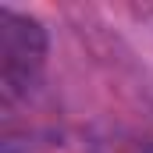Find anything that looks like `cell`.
Here are the masks:
<instances>
[{"label": "cell", "instance_id": "obj_1", "mask_svg": "<svg viewBox=\"0 0 153 153\" xmlns=\"http://www.w3.org/2000/svg\"><path fill=\"white\" fill-rule=\"evenodd\" d=\"M46 64V29L11 7L0 11V96L14 107L32 93Z\"/></svg>", "mask_w": 153, "mask_h": 153}]
</instances>
